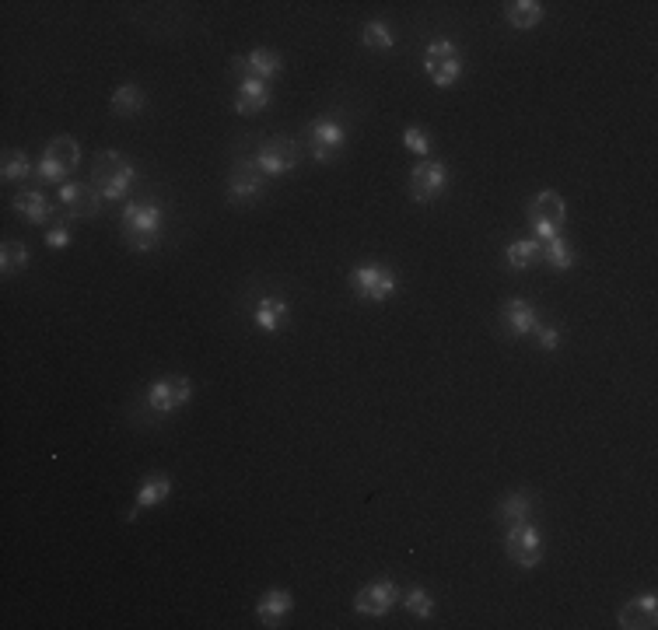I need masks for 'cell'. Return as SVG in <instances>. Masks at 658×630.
Listing matches in <instances>:
<instances>
[{
	"label": "cell",
	"instance_id": "cell-1",
	"mask_svg": "<svg viewBox=\"0 0 658 630\" xmlns=\"http://www.w3.org/2000/svg\"><path fill=\"white\" fill-rule=\"evenodd\" d=\"M137 182V165L123 151H98L91 161V186L102 193L105 203L126 200V193Z\"/></svg>",
	"mask_w": 658,
	"mask_h": 630
},
{
	"label": "cell",
	"instance_id": "cell-2",
	"mask_svg": "<svg viewBox=\"0 0 658 630\" xmlns=\"http://www.w3.org/2000/svg\"><path fill=\"white\" fill-rule=\"evenodd\" d=\"M161 228H165V210L154 200L126 203L123 207V242L133 252H151L161 242Z\"/></svg>",
	"mask_w": 658,
	"mask_h": 630
},
{
	"label": "cell",
	"instance_id": "cell-3",
	"mask_svg": "<svg viewBox=\"0 0 658 630\" xmlns=\"http://www.w3.org/2000/svg\"><path fill=\"white\" fill-rule=\"evenodd\" d=\"M81 165V144H77L74 137H67V133H60V137H53L46 144V151H42V161H39V179L49 182V186H63L67 182V175L74 172V168Z\"/></svg>",
	"mask_w": 658,
	"mask_h": 630
},
{
	"label": "cell",
	"instance_id": "cell-4",
	"mask_svg": "<svg viewBox=\"0 0 658 630\" xmlns=\"http://www.w3.org/2000/svg\"><path fill=\"white\" fill-rule=\"evenodd\" d=\"M525 221H529V228L536 231L539 242L560 235V228H564V221H567L564 196H560L557 189H543V193H536L529 200V207H525Z\"/></svg>",
	"mask_w": 658,
	"mask_h": 630
},
{
	"label": "cell",
	"instance_id": "cell-5",
	"mask_svg": "<svg viewBox=\"0 0 658 630\" xmlns=\"http://www.w3.org/2000/svg\"><path fill=\"white\" fill-rule=\"evenodd\" d=\"M396 273L382 263H361L350 270V291L354 298L361 301H371V305H382L396 294Z\"/></svg>",
	"mask_w": 658,
	"mask_h": 630
},
{
	"label": "cell",
	"instance_id": "cell-6",
	"mask_svg": "<svg viewBox=\"0 0 658 630\" xmlns=\"http://www.w3.org/2000/svg\"><path fill=\"white\" fill-rule=\"evenodd\" d=\"M305 147H308V154H312V161L329 165V161L340 158V151L347 147V130H343L333 116H319L305 126Z\"/></svg>",
	"mask_w": 658,
	"mask_h": 630
},
{
	"label": "cell",
	"instance_id": "cell-7",
	"mask_svg": "<svg viewBox=\"0 0 658 630\" xmlns=\"http://www.w3.org/2000/svg\"><path fill=\"white\" fill-rule=\"evenodd\" d=\"M266 175L256 165V158H238L228 172V200L235 207H252L256 200H263L266 193Z\"/></svg>",
	"mask_w": 658,
	"mask_h": 630
},
{
	"label": "cell",
	"instance_id": "cell-8",
	"mask_svg": "<svg viewBox=\"0 0 658 630\" xmlns=\"http://www.w3.org/2000/svg\"><path fill=\"white\" fill-rule=\"evenodd\" d=\"M193 399V382L182 375H168V378H154L151 385H147L144 392V403L151 413H161V417H168V413L182 410V406Z\"/></svg>",
	"mask_w": 658,
	"mask_h": 630
},
{
	"label": "cell",
	"instance_id": "cell-9",
	"mask_svg": "<svg viewBox=\"0 0 658 630\" xmlns=\"http://www.w3.org/2000/svg\"><path fill=\"white\" fill-rule=\"evenodd\" d=\"M424 70L434 88H452L462 77V56L452 39H434L424 53Z\"/></svg>",
	"mask_w": 658,
	"mask_h": 630
},
{
	"label": "cell",
	"instance_id": "cell-10",
	"mask_svg": "<svg viewBox=\"0 0 658 630\" xmlns=\"http://www.w3.org/2000/svg\"><path fill=\"white\" fill-rule=\"evenodd\" d=\"M504 553L511 557V564L532 571V567L543 560V532L532 522L508 525V532H504Z\"/></svg>",
	"mask_w": 658,
	"mask_h": 630
},
{
	"label": "cell",
	"instance_id": "cell-11",
	"mask_svg": "<svg viewBox=\"0 0 658 630\" xmlns=\"http://www.w3.org/2000/svg\"><path fill=\"white\" fill-rule=\"evenodd\" d=\"M252 158L263 168L266 179H280V175H291L294 168H298L301 147H298V140H291V137H270V140H263V147H259Z\"/></svg>",
	"mask_w": 658,
	"mask_h": 630
},
{
	"label": "cell",
	"instance_id": "cell-12",
	"mask_svg": "<svg viewBox=\"0 0 658 630\" xmlns=\"http://www.w3.org/2000/svg\"><path fill=\"white\" fill-rule=\"evenodd\" d=\"M406 189H410V200H413V203L427 207V203H434V200H438V196L448 189V165H445V161L424 158L420 165H413Z\"/></svg>",
	"mask_w": 658,
	"mask_h": 630
},
{
	"label": "cell",
	"instance_id": "cell-13",
	"mask_svg": "<svg viewBox=\"0 0 658 630\" xmlns=\"http://www.w3.org/2000/svg\"><path fill=\"white\" fill-rule=\"evenodd\" d=\"M56 203L67 217H77V221H88L102 210V193H98L91 182H63L60 193H56Z\"/></svg>",
	"mask_w": 658,
	"mask_h": 630
},
{
	"label": "cell",
	"instance_id": "cell-14",
	"mask_svg": "<svg viewBox=\"0 0 658 630\" xmlns=\"http://www.w3.org/2000/svg\"><path fill=\"white\" fill-rule=\"evenodd\" d=\"M403 599V592H399L396 581L389 578H378V581H368L364 588H357L354 595V609L361 616H385L396 602Z\"/></svg>",
	"mask_w": 658,
	"mask_h": 630
},
{
	"label": "cell",
	"instance_id": "cell-15",
	"mask_svg": "<svg viewBox=\"0 0 658 630\" xmlns=\"http://www.w3.org/2000/svg\"><path fill=\"white\" fill-rule=\"evenodd\" d=\"M14 214L25 217L28 224H35V228H49V224L56 221V200H49L42 189H21V193H14L11 200Z\"/></svg>",
	"mask_w": 658,
	"mask_h": 630
},
{
	"label": "cell",
	"instance_id": "cell-16",
	"mask_svg": "<svg viewBox=\"0 0 658 630\" xmlns=\"http://www.w3.org/2000/svg\"><path fill=\"white\" fill-rule=\"evenodd\" d=\"M497 322H501L504 336H511V340H522V336L532 333V326L539 322L536 315V305L525 298H508L501 305V312H497Z\"/></svg>",
	"mask_w": 658,
	"mask_h": 630
},
{
	"label": "cell",
	"instance_id": "cell-17",
	"mask_svg": "<svg viewBox=\"0 0 658 630\" xmlns=\"http://www.w3.org/2000/svg\"><path fill=\"white\" fill-rule=\"evenodd\" d=\"M231 67H235L238 81H242V77H256V81H270V77H277L280 70H284V60H280V53H273V49L256 46L249 56H235V60H231Z\"/></svg>",
	"mask_w": 658,
	"mask_h": 630
},
{
	"label": "cell",
	"instance_id": "cell-18",
	"mask_svg": "<svg viewBox=\"0 0 658 630\" xmlns=\"http://www.w3.org/2000/svg\"><path fill=\"white\" fill-rule=\"evenodd\" d=\"M616 623H620L623 630H651V627H658V599H655V592H644V595H637V599H630L627 606L616 613Z\"/></svg>",
	"mask_w": 658,
	"mask_h": 630
},
{
	"label": "cell",
	"instance_id": "cell-19",
	"mask_svg": "<svg viewBox=\"0 0 658 630\" xmlns=\"http://www.w3.org/2000/svg\"><path fill=\"white\" fill-rule=\"evenodd\" d=\"M294 609V595L287 588H266L263 599L256 602V620L259 627H284V620Z\"/></svg>",
	"mask_w": 658,
	"mask_h": 630
},
{
	"label": "cell",
	"instance_id": "cell-20",
	"mask_svg": "<svg viewBox=\"0 0 658 630\" xmlns=\"http://www.w3.org/2000/svg\"><path fill=\"white\" fill-rule=\"evenodd\" d=\"M172 494V476L168 473H147L144 480H140V487H137V501H133V508L126 511V518H137L140 511H147V508H154V504H161L165 497Z\"/></svg>",
	"mask_w": 658,
	"mask_h": 630
},
{
	"label": "cell",
	"instance_id": "cell-21",
	"mask_svg": "<svg viewBox=\"0 0 658 630\" xmlns=\"http://www.w3.org/2000/svg\"><path fill=\"white\" fill-rule=\"evenodd\" d=\"M287 319H291V308H287V301L277 298V294H266V298H259L256 308H252V326L263 329V333H280V329L287 326Z\"/></svg>",
	"mask_w": 658,
	"mask_h": 630
},
{
	"label": "cell",
	"instance_id": "cell-22",
	"mask_svg": "<svg viewBox=\"0 0 658 630\" xmlns=\"http://www.w3.org/2000/svg\"><path fill=\"white\" fill-rule=\"evenodd\" d=\"M270 105V84L256 77H242L235 91V112L238 116H259Z\"/></svg>",
	"mask_w": 658,
	"mask_h": 630
},
{
	"label": "cell",
	"instance_id": "cell-23",
	"mask_svg": "<svg viewBox=\"0 0 658 630\" xmlns=\"http://www.w3.org/2000/svg\"><path fill=\"white\" fill-rule=\"evenodd\" d=\"M504 263L518 273L532 270L536 263H543V242H539V238H518V242H511L508 249H504Z\"/></svg>",
	"mask_w": 658,
	"mask_h": 630
},
{
	"label": "cell",
	"instance_id": "cell-24",
	"mask_svg": "<svg viewBox=\"0 0 658 630\" xmlns=\"http://www.w3.org/2000/svg\"><path fill=\"white\" fill-rule=\"evenodd\" d=\"M504 21L518 32H529L543 21V4L539 0H508L504 4Z\"/></svg>",
	"mask_w": 658,
	"mask_h": 630
},
{
	"label": "cell",
	"instance_id": "cell-25",
	"mask_svg": "<svg viewBox=\"0 0 658 630\" xmlns=\"http://www.w3.org/2000/svg\"><path fill=\"white\" fill-rule=\"evenodd\" d=\"M543 263L550 266L553 273H567L574 263H578V256H574L571 242H567L564 235H553L543 242Z\"/></svg>",
	"mask_w": 658,
	"mask_h": 630
},
{
	"label": "cell",
	"instance_id": "cell-26",
	"mask_svg": "<svg viewBox=\"0 0 658 630\" xmlns=\"http://www.w3.org/2000/svg\"><path fill=\"white\" fill-rule=\"evenodd\" d=\"M109 109L116 112V116H126V119L137 116V112L144 109V91H140L137 84H119L109 98Z\"/></svg>",
	"mask_w": 658,
	"mask_h": 630
},
{
	"label": "cell",
	"instance_id": "cell-27",
	"mask_svg": "<svg viewBox=\"0 0 658 630\" xmlns=\"http://www.w3.org/2000/svg\"><path fill=\"white\" fill-rule=\"evenodd\" d=\"M529 511H532V497L525 494V490H515V494H508L501 504H497V518L508 525L529 522Z\"/></svg>",
	"mask_w": 658,
	"mask_h": 630
},
{
	"label": "cell",
	"instance_id": "cell-28",
	"mask_svg": "<svg viewBox=\"0 0 658 630\" xmlns=\"http://www.w3.org/2000/svg\"><path fill=\"white\" fill-rule=\"evenodd\" d=\"M28 259H32V252H28V245L18 242V238H7V242L0 245V273H4V277L25 270Z\"/></svg>",
	"mask_w": 658,
	"mask_h": 630
},
{
	"label": "cell",
	"instance_id": "cell-29",
	"mask_svg": "<svg viewBox=\"0 0 658 630\" xmlns=\"http://www.w3.org/2000/svg\"><path fill=\"white\" fill-rule=\"evenodd\" d=\"M28 175H32V161H28V154L18 151V147L4 151V161H0V179L4 182H25Z\"/></svg>",
	"mask_w": 658,
	"mask_h": 630
},
{
	"label": "cell",
	"instance_id": "cell-30",
	"mask_svg": "<svg viewBox=\"0 0 658 630\" xmlns=\"http://www.w3.org/2000/svg\"><path fill=\"white\" fill-rule=\"evenodd\" d=\"M361 42L368 49H378V53H389V49L396 46V35H392V28L385 25V21H364Z\"/></svg>",
	"mask_w": 658,
	"mask_h": 630
},
{
	"label": "cell",
	"instance_id": "cell-31",
	"mask_svg": "<svg viewBox=\"0 0 658 630\" xmlns=\"http://www.w3.org/2000/svg\"><path fill=\"white\" fill-rule=\"evenodd\" d=\"M406 606V613H413L417 620H431L434 616V599H431V592L427 588H420V585H413L410 592H403V599H399Z\"/></svg>",
	"mask_w": 658,
	"mask_h": 630
},
{
	"label": "cell",
	"instance_id": "cell-32",
	"mask_svg": "<svg viewBox=\"0 0 658 630\" xmlns=\"http://www.w3.org/2000/svg\"><path fill=\"white\" fill-rule=\"evenodd\" d=\"M403 147L410 154H417V158H427V151H431V137H427L424 126H406V130H403Z\"/></svg>",
	"mask_w": 658,
	"mask_h": 630
},
{
	"label": "cell",
	"instance_id": "cell-33",
	"mask_svg": "<svg viewBox=\"0 0 658 630\" xmlns=\"http://www.w3.org/2000/svg\"><path fill=\"white\" fill-rule=\"evenodd\" d=\"M532 333H536L539 350H557V347H560V329H557V326H546V322H536V326H532Z\"/></svg>",
	"mask_w": 658,
	"mask_h": 630
},
{
	"label": "cell",
	"instance_id": "cell-34",
	"mask_svg": "<svg viewBox=\"0 0 658 630\" xmlns=\"http://www.w3.org/2000/svg\"><path fill=\"white\" fill-rule=\"evenodd\" d=\"M46 245L49 249H67L70 245V228H67V221H53L46 228Z\"/></svg>",
	"mask_w": 658,
	"mask_h": 630
}]
</instances>
